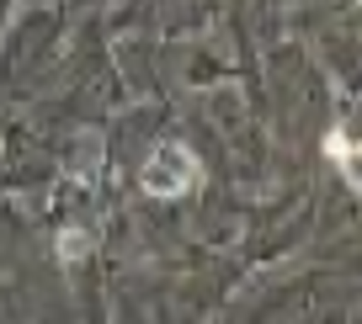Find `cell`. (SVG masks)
I'll return each instance as SVG.
<instances>
[{
	"mask_svg": "<svg viewBox=\"0 0 362 324\" xmlns=\"http://www.w3.org/2000/svg\"><path fill=\"white\" fill-rule=\"evenodd\" d=\"M197 176H203V170H197V160L187 155L181 144H170V149H160V155L144 165V176H139V181H144L149 197H181Z\"/></svg>",
	"mask_w": 362,
	"mask_h": 324,
	"instance_id": "1",
	"label": "cell"
},
{
	"mask_svg": "<svg viewBox=\"0 0 362 324\" xmlns=\"http://www.w3.org/2000/svg\"><path fill=\"white\" fill-rule=\"evenodd\" d=\"M336 165H341V170H346V181H351V186H357V191H362V144H346V155H341V160H336Z\"/></svg>",
	"mask_w": 362,
	"mask_h": 324,
	"instance_id": "2",
	"label": "cell"
},
{
	"mask_svg": "<svg viewBox=\"0 0 362 324\" xmlns=\"http://www.w3.org/2000/svg\"><path fill=\"white\" fill-rule=\"evenodd\" d=\"M59 256H86V234H80V229H75V234H64V245H59Z\"/></svg>",
	"mask_w": 362,
	"mask_h": 324,
	"instance_id": "3",
	"label": "cell"
},
{
	"mask_svg": "<svg viewBox=\"0 0 362 324\" xmlns=\"http://www.w3.org/2000/svg\"><path fill=\"white\" fill-rule=\"evenodd\" d=\"M357 6H362V0H357Z\"/></svg>",
	"mask_w": 362,
	"mask_h": 324,
	"instance_id": "4",
	"label": "cell"
}]
</instances>
